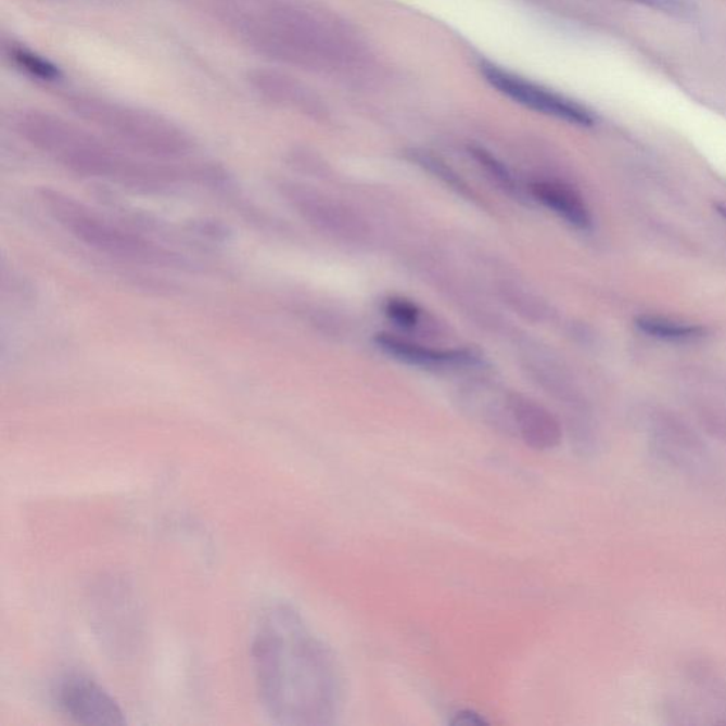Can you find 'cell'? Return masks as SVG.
I'll return each instance as SVG.
<instances>
[{"mask_svg": "<svg viewBox=\"0 0 726 726\" xmlns=\"http://www.w3.org/2000/svg\"><path fill=\"white\" fill-rule=\"evenodd\" d=\"M252 664L263 709L275 723H336L344 702L340 664L293 606H271L258 619Z\"/></svg>", "mask_w": 726, "mask_h": 726, "instance_id": "1", "label": "cell"}, {"mask_svg": "<svg viewBox=\"0 0 726 726\" xmlns=\"http://www.w3.org/2000/svg\"><path fill=\"white\" fill-rule=\"evenodd\" d=\"M18 131L46 154L85 177L113 180L125 188L145 193H161L184 179L191 170H182L129 158L53 115L30 113L18 122Z\"/></svg>", "mask_w": 726, "mask_h": 726, "instance_id": "2", "label": "cell"}, {"mask_svg": "<svg viewBox=\"0 0 726 726\" xmlns=\"http://www.w3.org/2000/svg\"><path fill=\"white\" fill-rule=\"evenodd\" d=\"M40 201L58 224L87 246L122 260L145 266L180 268L188 265L179 254L111 224L105 217L66 193L40 189Z\"/></svg>", "mask_w": 726, "mask_h": 726, "instance_id": "3", "label": "cell"}, {"mask_svg": "<svg viewBox=\"0 0 726 726\" xmlns=\"http://www.w3.org/2000/svg\"><path fill=\"white\" fill-rule=\"evenodd\" d=\"M74 109L87 122L152 158H180L192 150L187 133L158 115L94 100H77Z\"/></svg>", "mask_w": 726, "mask_h": 726, "instance_id": "4", "label": "cell"}, {"mask_svg": "<svg viewBox=\"0 0 726 726\" xmlns=\"http://www.w3.org/2000/svg\"><path fill=\"white\" fill-rule=\"evenodd\" d=\"M58 709L74 723L94 726H122L125 715L118 702L99 683L82 674H68L53 688Z\"/></svg>", "mask_w": 726, "mask_h": 726, "instance_id": "5", "label": "cell"}, {"mask_svg": "<svg viewBox=\"0 0 726 726\" xmlns=\"http://www.w3.org/2000/svg\"><path fill=\"white\" fill-rule=\"evenodd\" d=\"M481 73L494 89L501 91L502 94L510 97L511 100L526 106V109L549 115V117L563 119L566 123L582 125V127H590L595 124L594 115L585 106L565 99V97L555 94V92L544 89V87L536 86L534 82L525 80V78L504 72L488 63L481 64Z\"/></svg>", "mask_w": 726, "mask_h": 726, "instance_id": "6", "label": "cell"}, {"mask_svg": "<svg viewBox=\"0 0 726 726\" xmlns=\"http://www.w3.org/2000/svg\"><path fill=\"white\" fill-rule=\"evenodd\" d=\"M277 191L300 216L323 233L348 240L353 239V235L359 239L364 234L362 226L353 213L316 189L281 180L277 183Z\"/></svg>", "mask_w": 726, "mask_h": 726, "instance_id": "7", "label": "cell"}, {"mask_svg": "<svg viewBox=\"0 0 726 726\" xmlns=\"http://www.w3.org/2000/svg\"><path fill=\"white\" fill-rule=\"evenodd\" d=\"M374 344L386 355L400 362L423 369H460L473 368L483 362V358L474 349H436L416 344L391 334H378Z\"/></svg>", "mask_w": 726, "mask_h": 726, "instance_id": "8", "label": "cell"}, {"mask_svg": "<svg viewBox=\"0 0 726 726\" xmlns=\"http://www.w3.org/2000/svg\"><path fill=\"white\" fill-rule=\"evenodd\" d=\"M514 437L534 450L545 451L561 443L562 429L558 420L544 406L518 393L510 395Z\"/></svg>", "mask_w": 726, "mask_h": 726, "instance_id": "9", "label": "cell"}, {"mask_svg": "<svg viewBox=\"0 0 726 726\" xmlns=\"http://www.w3.org/2000/svg\"><path fill=\"white\" fill-rule=\"evenodd\" d=\"M530 191L536 201L557 213L573 228L581 230L590 228L589 211L582 198L568 184L553 182V180H539L531 184Z\"/></svg>", "mask_w": 726, "mask_h": 726, "instance_id": "10", "label": "cell"}, {"mask_svg": "<svg viewBox=\"0 0 726 726\" xmlns=\"http://www.w3.org/2000/svg\"><path fill=\"white\" fill-rule=\"evenodd\" d=\"M471 155L474 156L481 169L488 175V178L493 180V183L498 189H501L508 196L514 198L515 201H524V191H522L514 175L510 173V169L502 162H499L496 156L488 154L487 151L481 150V148H473Z\"/></svg>", "mask_w": 726, "mask_h": 726, "instance_id": "11", "label": "cell"}, {"mask_svg": "<svg viewBox=\"0 0 726 726\" xmlns=\"http://www.w3.org/2000/svg\"><path fill=\"white\" fill-rule=\"evenodd\" d=\"M411 160L422 166L424 170H428L429 174L434 175L438 180H442L447 188L453 189V191L459 193V195L470 199V201H475L474 192L471 191L469 184H467L464 179L460 178V175L456 173L455 169H451L450 166L444 164L442 160L436 158V156L428 154V152H413L411 154Z\"/></svg>", "mask_w": 726, "mask_h": 726, "instance_id": "12", "label": "cell"}, {"mask_svg": "<svg viewBox=\"0 0 726 726\" xmlns=\"http://www.w3.org/2000/svg\"><path fill=\"white\" fill-rule=\"evenodd\" d=\"M636 326L651 336L668 341H690L702 335L700 327L686 326L654 317L637 318Z\"/></svg>", "mask_w": 726, "mask_h": 726, "instance_id": "13", "label": "cell"}, {"mask_svg": "<svg viewBox=\"0 0 726 726\" xmlns=\"http://www.w3.org/2000/svg\"><path fill=\"white\" fill-rule=\"evenodd\" d=\"M385 314L395 326L405 328V330H415L422 321V309L405 298L387 300Z\"/></svg>", "mask_w": 726, "mask_h": 726, "instance_id": "14", "label": "cell"}, {"mask_svg": "<svg viewBox=\"0 0 726 726\" xmlns=\"http://www.w3.org/2000/svg\"><path fill=\"white\" fill-rule=\"evenodd\" d=\"M13 55H15L18 66L29 72L31 76L41 78V80L54 81L59 80L60 76H62L54 64L40 58V55L27 52V50H16Z\"/></svg>", "mask_w": 726, "mask_h": 726, "instance_id": "15", "label": "cell"}, {"mask_svg": "<svg viewBox=\"0 0 726 726\" xmlns=\"http://www.w3.org/2000/svg\"><path fill=\"white\" fill-rule=\"evenodd\" d=\"M627 2L641 4L655 12L678 18H691L697 15L698 11L693 0H627Z\"/></svg>", "mask_w": 726, "mask_h": 726, "instance_id": "16", "label": "cell"}, {"mask_svg": "<svg viewBox=\"0 0 726 726\" xmlns=\"http://www.w3.org/2000/svg\"><path fill=\"white\" fill-rule=\"evenodd\" d=\"M453 726H484L488 725V721L483 715L471 710L457 711L450 721Z\"/></svg>", "mask_w": 726, "mask_h": 726, "instance_id": "17", "label": "cell"}, {"mask_svg": "<svg viewBox=\"0 0 726 726\" xmlns=\"http://www.w3.org/2000/svg\"><path fill=\"white\" fill-rule=\"evenodd\" d=\"M716 211H718L719 215L723 216L724 219H726V207L718 205L716 206Z\"/></svg>", "mask_w": 726, "mask_h": 726, "instance_id": "18", "label": "cell"}]
</instances>
